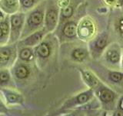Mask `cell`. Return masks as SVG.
<instances>
[{
  "mask_svg": "<svg viewBox=\"0 0 123 116\" xmlns=\"http://www.w3.org/2000/svg\"><path fill=\"white\" fill-rule=\"evenodd\" d=\"M45 6L46 1L42 0L36 7H34L32 9L25 13L26 15L25 25L21 35L20 40L44 27Z\"/></svg>",
  "mask_w": 123,
  "mask_h": 116,
  "instance_id": "cell-1",
  "label": "cell"
},
{
  "mask_svg": "<svg viewBox=\"0 0 123 116\" xmlns=\"http://www.w3.org/2000/svg\"><path fill=\"white\" fill-rule=\"evenodd\" d=\"M36 64L27 63L19 60H16L12 67L10 68V71L15 82V87H20L26 86L35 77V66Z\"/></svg>",
  "mask_w": 123,
  "mask_h": 116,
  "instance_id": "cell-2",
  "label": "cell"
},
{
  "mask_svg": "<svg viewBox=\"0 0 123 116\" xmlns=\"http://www.w3.org/2000/svg\"><path fill=\"white\" fill-rule=\"evenodd\" d=\"M25 13L18 12V13L9 15L10 35L8 44H13L20 40L21 35L24 28L25 21Z\"/></svg>",
  "mask_w": 123,
  "mask_h": 116,
  "instance_id": "cell-3",
  "label": "cell"
},
{
  "mask_svg": "<svg viewBox=\"0 0 123 116\" xmlns=\"http://www.w3.org/2000/svg\"><path fill=\"white\" fill-rule=\"evenodd\" d=\"M17 43L0 45V69H10L17 60Z\"/></svg>",
  "mask_w": 123,
  "mask_h": 116,
  "instance_id": "cell-4",
  "label": "cell"
},
{
  "mask_svg": "<svg viewBox=\"0 0 123 116\" xmlns=\"http://www.w3.org/2000/svg\"><path fill=\"white\" fill-rule=\"evenodd\" d=\"M47 39V36H45L39 44L33 47L36 56V64L37 67L40 70H42L45 62L49 60L52 53V45Z\"/></svg>",
  "mask_w": 123,
  "mask_h": 116,
  "instance_id": "cell-5",
  "label": "cell"
},
{
  "mask_svg": "<svg viewBox=\"0 0 123 116\" xmlns=\"http://www.w3.org/2000/svg\"><path fill=\"white\" fill-rule=\"evenodd\" d=\"M59 21V6L55 5L52 0L46 1L45 11L44 27L48 33L52 32L55 29Z\"/></svg>",
  "mask_w": 123,
  "mask_h": 116,
  "instance_id": "cell-6",
  "label": "cell"
},
{
  "mask_svg": "<svg viewBox=\"0 0 123 116\" xmlns=\"http://www.w3.org/2000/svg\"><path fill=\"white\" fill-rule=\"evenodd\" d=\"M0 93L2 94L4 102L6 103L7 106L23 105L24 104V97L15 88L3 87L0 89Z\"/></svg>",
  "mask_w": 123,
  "mask_h": 116,
  "instance_id": "cell-7",
  "label": "cell"
},
{
  "mask_svg": "<svg viewBox=\"0 0 123 116\" xmlns=\"http://www.w3.org/2000/svg\"><path fill=\"white\" fill-rule=\"evenodd\" d=\"M48 33L47 30L45 27L42 29L37 30L36 32L28 35L25 38L18 40L17 42V46H30V47H35L38 44H39L41 41L43 40L44 37Z\"/></svg>",
  "mask_w": 123,
  "mask_h": 116,
  "instance_id": "cell-8",
  "label": "cell"
},
{
  "mask_svg": "<svg viewBox=\"0 0 123 116\" xmlns=\"http://www.w3.org/2000/svg\"><path fill=\"white\" fill-rule=\"evenodd\" d=\"M17 59L27 63H36L34 48L30 46H17Z\"/></svg>",
  "mask_w": 123,
  "mask_h": 116,
  "instance_id": "cell-9",
  "label": "cell"
},
{
  "mask_svg": "<svg viewBox=\"0 0 123 116\" xmlns=\"http://www.w3.org/2000/svg\"><path fill=\"white\" fill-rule=\"evenodd\" d=\"M9 15H6L5 18L0 20V45H6L9 44Z\"/></svg>",
  "mask_w": 123,
  "mask_h": 116,
  "instance_id": "cell-10",
  "label": "cell"
},
{
  "mask_svg": "<svg viewBox=\"0 0 123 116\" xmlns=\"http://www.w3.org/2000/svg\"><path fill=\"white\" fill-rule=\"evenodd\" d=\"M0 9L6 15H12L20 11L19 0H0Z\"/></svg>",
  "mask_w": 123,
  "mask_h": 116,
  "instance_id": "cell-11",
  "label": "cell"
},
{
  "mask_svg": "<svg viewBox=\"0 0 123 116\" xmlns=\"http://www.w3.org/2000/svg\"><path fill=\"white\" fill-rule=\"evenodd\" d=\"M3 87H16L10 69H0V89Z\"/></svg>",
  "mask_w": 123,
  "mask_h": 116,
  "instance_id": "cell-12",
  "label": "cell"
},
{
  "mask_svg": "<svg viewBox=\"0 0 123 116\" xmlns=\"http://www.w3.org/2000/svg\"><path fill=\"white\" fill-rule=\"evenodd\" d=\"M94 32L93 25L91 21L82 20L78 26V34L81 39H88Z\"/></svg>",
  "mask_w": 123,
  "mask_h": 116,
  "instance_id": "cell-13",
  "label": "cell"
},
{
  "mask_svg": "<svg viewBox=\"0 0 123 116\" xmlns=\"http://www.w3.org/2000/svg\"><path fill=\"white\" fill-rule=\"evenodd\" d=\"M92 92L90 91H86L85 93H82V94H79L75 98L72 100H69L65 104L64 108H70L72 105H76V104H82L88 102V100L91 97Z\"/></svg>",
  "mask_w": 123,
  "mask_h": 116,
  "instance_id": "cell-14",
  "label": "cell"
},
{
  "mask_svg": "<svg viewBox=\"0 0 123 116\" xmlns=\"http://www.w3.org/2000/svg\"><path fill=\"white\" fill-rule=\"evenodd\" d=\"M78 33V27L74 22H67L62 28V34L68 39L74 38Z\"/></svg>",
  "mask_w": 123,
  "mask_h": 116,
  "instance_id": "cell-15",
  "label": "cell"
},
{
  "mask_svg": "<svg viewBox=\"0 0 123 116\" xmlns=\"http://www.w3.org/2000/svg\"><path fill=\"white\" fill-rule=\"evenodd\" d=\"M42 1V0H19L20 12L27 13L29 10L32 9L34 7H36Z\"/></svg>",
  "mask_w": 123,
  "mask_h": 116,
  "instance_id": "cell-16",
  "label": "cell"
},
{
  "mask_svg": "<svg viewBox=\"0 0 123 116\" xmlns=\"http://www.w3.org/2000/svg\"><path fill=\"white\" fill-rule=\"evenodd\" d=\"M98 95L99 97L100 100H101L102 102H105V103H109V102H111V101H113V99L115 98L114 93L111 90H109V89L105 88V87L100 89L98 91Z\"/></svg>",
  "mask_w": 123,
  "mask_h": 116,
  "instance_id": "cell-17",
  "label": "cell"
},
{
  "mask_svg": "<svg viewBox=\"0 0 123 116\" xmlns=\"http://www.w3.org/2000/svg\"><path fill=\"white\" fill-rule=\"evenodd\" d=\"M106 58L107 60L111 64H117L120 60V53L117 50L109 49L106 52Z\"/></svg>",
  "mask_w": 123,
  "mask_h": 116,
  "instance_id": "cell-18",
  "label": "cell"
},
{
  "mask_svg": "<svg viewBox=\"0 0 123 116\" xmlns=\"http://www.w3.org/2000/svg\"><path fill=\"white\" fill-rule=\"evenodd\" d=\"M87 57V52L83 49H75L72 53V57L75 60L82 61Z\"/></svg>",
  "mask_w": 123,
  "mask_h": 116,
  "instance_id": "cell-19",
  "label": "cell"
},
{
  "mask_svg": "<svg viewBox=\"0 0 123 116\" xmlns=\"http://www.w3.org/2000/svg\"><path fill=\"white\" fill-rule=\"evenodd\" d=\"M73 14V8L72 6H68L66 7L62 8L61 11H60V19L61 21L64 20V19H66L70 18Z\"/></svg>",
  "mask_w": 123,
  "mask_h": 116,
  "instance_id": "cell-20",
  "label": "cell"
},
{
  "mask_svg": "<svg viewBox=\"0 0 123 116\" xmlns=\"http://www.w3.org/2000/svg\"><path fill=\"white\" fill-rule=\"evenodd\" d=\"M106 44H107V36H101L95 42V46L98 50H102L106 46Z\"/></svg>",
  "mask_w": 123,
  "mask_h": 116,
  "instance_id": "cell-21",
  "label": "cell"
},
{
  "mask_svg": "<svg viewBox=\"0 0 123 116\" xmlns=\"http://www.w3.org/2000/svg\"><path fill=\"white\" fill-rule=\"evenodd\" d=\"M84 78L90 86H94V85L97 84V80H96L95 77L92 74H91L90 73L84 72Z\"/></svg>",
  "mask_w": 123,
  "mask_h": 116,
  "instance_id": "cell-22",
  "label": "cell"
},
{
  "mask_svg": "<svg viewBox=\"0 0 123 116\" xmlns=\"http://www.w3.org/2000/svg\"><path fill=\"white\" fill-rule=\"evenodd\" d=\"M109 78L112 82L118 83L122 79V74L118 72H111L109 73Z\"/></svg>",
  "mask_w": 123,
  "mask_h": 116,
  "instance_id": "cell-23",
  "label": "cell"
},
{
  "mask_svg": "<svg viewBox=\"0 0 123 116\" xmlns=\"http://www.w3.org/2000/svg\"><path fill=\"white\" fill-rule=\"evenodd\" d=\"M8 112H9V109H8L7 105L4 102V101L0 98V115H7Z\"/></svg>",
  "mask_w": 123,
  "mask_h": 116,
  "instance_id": "cell-24",
  "label": "cell"
},
{
  "mask_svg": "<svg viewBox=\"0 0 123 116\" xmlns=\"http://www.w3.org/2000/svg\"><path fill=\"white\" fill-rule=\"evenodd\" d=\"M68 4H69V0H59V3H58V6L62 9V8L68 6Z\"/></svg>",
  "mask_w": 123,
  "mask_h": 116,
  "instance_id": "cell-25",
  "label": "cell"
},
{
  "mask_svg": "<svg viewBox=\"0 0 123 116\" xmlns=\"http://www.w3.org/2000/svg\"><path fill=\"white\" fill-rule=\"evenodd\" d=\"M119 30H120V32L123 34V19H120V21H119Z\"/></svg>",
  "mask_w": 123,
  "mask_h": 116,
  "instance_id": "cell-26",
  "label": "cell"
},
{
  "mask_svg": "<svg viewBox=\"0 0 123 116\" xmlns=\"http://www.w3.org/2000/svg\"><path fill=\"white\" fill-rule=\"evenodd\" d=\"M6 15L3 13V11H2L1 9H0V20H2V19L5 18V17H6Z\"/></svg>",
  "mask_w": 123,
  "mask_h": 116,
  "instance_id": "cell-27",
  "label": "cell"
},
{
  "mask_svg": "<svg viewBox=\"0 0 123 116\" xmlns=\"http://www.w3.org/2000/svg\"><path fill=\"white\" fill-rule=\"evenodd\" d=\"M105 2L109 4H112L114 2H115V0H105Z\"/></svg>",
  "mask_w": 123,
  "mask_h": 116,
  "instance_id": "cell-28",
  "label": "cell"
},
{
  "mask_svg": "<svg viewBox=\"0 0 123 116\" xmlns=\"http://www.w3.org/2000/svg\"><path fill=\"white\" fill-rule=\"evenodd\" d=\"M119 106H120V108H121V109L123 110V98L121 100V102H120V105H119Z\"/></svg>",
  "mask_w": 123,
  "mask_h": 116,
  "instance_id": "cell-29",
  "label": "cell"
},
{
  "mask_svg": "<svg viewBox=\"0 0 123 116\" xmlns=\"http://www.w3.org/2000/svg\"><path fill=\"white\" fill-rule=\"evenodd\" d=\"M118 2L120 4V5L122 6V4H123V0H118Z\"/></svg>",
  "mask_w": 123,
  "mask_h": 116,
  "instance_id": "cell-30",
  "label": "cell"
},
{
  "mask_svg": "<svg viewBox=\"0 0 123 116\" xmlns=\"http://www.w3.org/2000/svg\"><path fill=\"white\" fill-rule=\"evenodd\" d=\"M122 65H123V59H122Z\"/></svg>",
  "mask_w": 123,
  "mask_h": 116,
  "instance_id": "cell-31",
  "label": "cell"
}]
</instances>
